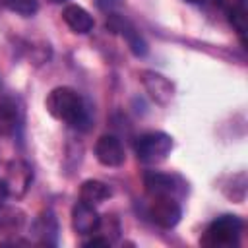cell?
Segmentation results:
<instances>
[{
    "instance_id": "obj_16",
    "label": "cell",
    "mask_w": 248,
    "mask_h": 248,
    "mask_svg": "<svg viewBox=\"0 0 248 248\" xmlns=\"http://www.w3.org/2000/svg\"><path fill=\"white\" fill-rule=\"evenodd\" d=\"M4 6L19 16H33L39 10V2L37 0H2Z\"/></svg>"
},
{
    "instance_id": "obj_18",
    "label": "cell",
    "mask_w": 248,
    "mask_h": 248,
    "mask_svg": "<svg viewBox=\"0 0 248 248\" xmlns=\"http://www.w3.org/2000/svg\"><path fill=\"white\" fill-rule=\"evenodd\" d=\"M95 2H97V8L99 10L108 12V14H112V10L120 4V0H95Z\"/></svg>"
},
{
    "instance_id": "obj_15",
    "label": "cell",
    "mask_w": 248,
    "mask_h": 248,
    "mask_svg": "<svg viewBox=\"0 0 248 248\" xmlns=\"http://www.w3.org/2000/svg\"><path fill=\"white\" fill-rule=\"evenodd\" d=\"M229 21L234 27V31L238 33V37L244 43V35H246V25H248V8H246V0H232L229 6Z\"/></svg>"
},
{
    "instance_id": "obj_9",
    "label": "cell",
    "mask_w": 248,
    "mask_h": 248,
    "mask_svg": "<svg viewBox=\"0 0 248 248\" xmlns=\"http://www.w3.org/2000/svg\"><path fill=\"white\" fill-rule=\"evenodd\" d=\"M62 17L66 21V25L74 31V33H79V35H85L93 29V17L89 16L87 10H83L81 6L78 4H68L62 12Z\"/></svg>"
},
{
    "instance_id": "obj_12",
    "label": "cell",
    "mask_w": 248,
    "mask_h": 248,
    "mask_svg": "<svg viewBox=\"0 0 248 248\" xmlns=\"http://www.w3.org/2000/svg\"><path fill=\"white\" fill-rule=\"evenodd\" d=\"M25 223V213L14 205H0V232L2 234H16L21 231Z\"/></svg>"
},
{
    "instance_id": "obj_8",
    "label": "cell",
    "mask_w": 248,
    "mask_h": 248,
    "mask_svg": "<svg viewBox=\"0 0 248 248\" xmlns=\"http://www.w3.org/2000/svg\"><path fill=\"white\" fill-rule=\"evenodd\" d=\"M107 25H108L110 29L120 31V33H122V37L126 39V43H128L130 50H132L136 56H143V54L147 52V45H145V41L141 39L140 31H136V29H134L126 19L118 17L116 14H110V21H107Z\"/></svg>"
},
{
    "instance_id": "obj_3",
    "label": "cell",
    "mask_w": 248,
    "mask_h": 248,
    "mask_svg": "<svg viewBox=\"0 0 248 248\" xmlns=\"http://www.w3.org/2000/svg\"><path fill=\"white\" fill-rule=\"evenodd\" d=\"M136 155L141 163L157 165L167 159L172 149V138L165 132H147L136 140Z\"/></svg>"
},
{
    "instance_id": "obj_2",
    "label": "cell",
    "mask_w": 248,
    "mask_h": 248,
    "mask_svg": "<svg viewBox=\"0 0 248 248\" xmlns=\"http://www.w3.org/2000/svg\"><path fill=\"white\" fill-rule=\"evenodd\" d=\"M242 232V221L236 215H221L207 227L202 244L211 248H229L236 246Z\"/></svg>"
},
{
    "instance_id": "obj_7",
    "label": "cell",
    "mask_w": 248,
    "mask_h": 248,
    "mask_svg": "<svg viewBox=\"0 0 248 248\" xmlns=\"http://www.w3.org/2000/svg\"><path fill=\"white\" fill-rule=\"evenodd\" d=\"M141 83H143V87L147 89L149 97L155 103H159V105H169L170 103V99L174 95V87L165 76H161L157 72H151V70H145V72H141Z\"/></svg>"
},
{
    "instance_id": "obj_17",
    "label": "cell",
    "mask_w": 248,
    "mask_h": 248,
    "mask_svg": "<svg viewBox=\"0 0 248 248\" xmlns=\"http://www.w3.org/2000/svg\"><path fill=\"white\" fill-rule=\"evenodd\" d=\"M33 231H35V232H39V234L45 238V242H48V238H46V236H48L50 232H56V219H54V215H52L50 211L43 213V215L35 221Z\"/></svg>"
},
{
    "instance_id": "obj_13",
    "label": "cell",
    "mask_w": 248,
    "mask_h": 248,
    "mask_svg": "<svg viewBox=\"0 0 248 248\" xmlns=\"http://www.w3.org/2000/svg\"><path fill=\"white\" fill-rule=\"evenodd\" d=\"M108 198H110V188L101 180H85L79 188V200L85 203L97 205Z\"/></svg>"
},
{
    "instance_id": "obj_21",
    "label": "cell",
    "mask_w": 248,
    "mask_h": 248,
    "mask_svg": "<svg viewBox=\"0 0 248 248\" xmlns=\"http://www.w3.org/2000/svg\"><path fill=\"white\" fill-rule=\"evenodd\" d=\"M186 2H188V4H202L203 0H186Z\"/></svg>"
},
{
    "instance_id": "obj_14",
    "label": "cell",
    "mask_w": 248,
    "mask_h": 248,
    "mask_svg": "<svg viewBox=\"0 0 248 248\" xmlns=\"http://www.w3.org/2000/svg\"><path fill=\"white\" fill-rule=\"evenodd\" d=\"M19 122L17 105L12 99L0 101V136H12Z\"/></svg>"
},
{
    "instance_id": "obj_19",
    "label": "cell",
    "mask_w": 248,
    "mask_h": 248,
    "mask_svg": "<svg viewBox=\"0 0 248 248\" xmlns=\"http://www.w3.org/2000/svg\"><path fill=\"white\" fill-rule=\"evenodd\" d=\"M108 244H110V240L105 238V236H95V238L85 242V246H108Z\"/></svg>"
},
{
    "instance_id": "obj_20",
    "label": "cell",
    "mask_w": 248,
    "mask_h": 248,
    "mask_svg": "<svg viewBox=\"0 0 248 248\" xmlns=\"http://www.w3.org/2000/svg\"><path fill=\"white\" fill-rule=\"evenodd\" d=\"M8 186H6V180H0V205L4 203V200L8 198Z\"/></svg>"
},
{
    "instance_id": "obj_11",
    "label": "cell",
    "mask_w": 248,
    "mask_h": 248,
    "mask_svg": "<svg viewBox=\"0 0 248 248\" xmlns=\"http://www.w3.org/2000/svg\"><path fill=\"white\" fill-rule=\"evenodd\" d=\"M145 190L149 192L151 198L155 196H174L176 192V182L169 174L161 172H147L145 174Z\"/></svg>"
},
{
    "instance_id": "obj_6",
    "label": "cell",
    "mask_w": 248,
    "mask_h": 248,
    "mask_svg": "<svg viewBox=\"0 0 248 248\" xmlns=\"http://www.w3.org/2000/svg\"><path fill=\"white\" fill-rule=\"evenodd\" d=\"M101 223V215L97 213L95 205L85 203V202H78L72 209V227L78 234H93L97 232Z\"/></svg>"
},
{
    "instance_id": "obj_4",
    "label": "cell",
    "mask_w": 248,
    "mask_h": 248,
    "mask_svg": "<svg viewBox=\"0 0 248 248\" xmlns=\"http://www.w3.org/2000/svg\"><path fill=\"white\" fill-rule=\"evenodd\" d=\"M180 205L174 196H155L149 207V217L163 229H172L180 221Z\"/></svg>"
},
{
    "instance_id": "obj_10",
    "label": "cell",
    "mask_w": 248,
    "mask_h": 248,
    "mask_svg": "<svg viewBox=\"0 0 248 248\" xmlns=\"http://www.w3.org/2000/svg\"><path fill=\"white\" fill-rule=\"evenodd\" d=\"M29 182H31V169L21 163V161H16L10 165V170H8V178H6V186H8V194L12 196H23L25 190L29 188Z\"/></svg>"
},
{
    "instance_id": "obj_22",
    "label": "cell",
    "mask_w": 248,
    "mask_h": 248,
    "mask_svg": "<svg viewBox=\"0 0 248 248\" xmlns=\"http://www.w3.org/2000/svg\"><path fill=\"white\" fill-rule=\"evenodd\" d=\"M50 2H56V4H62V2H66V0H50Z\"/></svg>"
},
{
    "instance_id": "obj_1",
    "label": "cell",
    "mask_w": 248,
    "mask_h": 248,
    "mask_svg": "<svg viewBox=\"0 0 248 248\" xmlns=\"http://www.w3.org/2000/svg\"><path fill=\"white\" fill-rule=\"evenodd\" d=\"M45 107L56 120H62L74 128H83L89 120L81 95L72 87H54L48 93Z\"/></svg>"
},
{
    "instance_id": "obj_5",
    "label": "cell",
    "mask_w": 248,
    "mask_h": 248,
    "mask_svg": "<svg viewBox=\"0 0 248 248\" xmlns=\"http://www.w3.org/2000/svg\"><path fill=\"white\" fill-rule=\"evenodd\" d=\"M95 157L105 167H120L126 159V153H124V147L116 136L105 134L95 143Z\"/></svg>"
}]
</instances>
